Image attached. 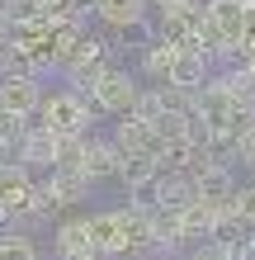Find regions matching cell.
<instances>
[{"mask_svg":"<svg viewBox=\"0 0 255 260\" xmlns=\"http://www.w3.org/2000/svg\"><path fill=\"white\" fill-rule=\"evenodd\" d=\"M33 123H43L57 137H85V133H95V109H90V100L81 90L62 85V90H52V95H43Z\"/></svg>","mask_w":255,"mask_h":260,"instance_id":"cell-1","label":"cell"},{"mask_svg":"<svg viewBox=\"0 0 255 260\" xmlns=\"http://www.w3.org/2000/svg\"><path fill=\"white\" fill-rule=\"evenodd\" d=\"M137 76H132L128 67H104L95 81H90L85 90V100H90V109L95 114H109V118H123L132 114V104H137Z\"/></svg>","mask_w":255,"mask_h":260,"instance_id":"cell-2","label":"cell"},{"mask_svg":"<svg viewBox=\"0 0 255 260\" xmlns=\"http://www.w3.org/2000/svg\"><path fill=\"white\" fill-rule=\"evenodd\" d=\"M43 95H48L43 81L28 76V71H5L0 76V114H10V118H28V123H33Z\"/></svg>","mask_w":255,"mask_h":260,"instance_id":"cell-3","label":"cell"},{"mask_svg":"<svg viewBox=\"0 0 255 260\" xmlns=\"http://www.w3.org/2000/svg\"><path fill=\"white\" fill-rule=\"evenodd\" d=\"M85 227H90V251H95V255L109 260V255H128V251H132L128 227H123V213H118V208H109V213H90Z\"/></svg>","mask_w":255,"mask_h":260,"instance_id":"cell-4","label":"cell"},{"mask_svg":"<svg viewBox=\"0 0 255 260\" xmlns=\"http://www.w3.org/2000/svg\"><path fill=\"white\" fill-rule=\"evenodd\" d=\"M236 175H232V166H199L194 171V199L208 208H232V199H236Z\"/></svg>","mask_w":255,"mask_h":260,"instance_id":"cell-5","label":"cell"},{"mask_svg":"<svg viewBox=\"0 0 255 260\" xmlns=\"http://www.w3.org/2000/svg\"><path fill=\"white\" fill-rule=\"evenodd\" d=\"M208 14L227 43H246L255 34V0H208Z\"/></svg>","mask_w":255,"mask_h":260,"instance_id":"cell-6","label":"cell"},{"mask_svg":"<svg viewBox=\"0 0 255 260\" xmlns=\"http://www.w3.org/2000/svg\"><path fill=\"white\" fill-rule=\"evenodd\" d=\"M57 142H62L57 133H48L43 123H28L24 142L14 147V161H19L28 175H33V171H52V166H57Z\"/></svg>","mask_w":255,"mask_h":260,"instance_id":"cell-7","label":"cell"},{"mask_svg":"<svg viewBox=\"0 0 255 260\" xmlns=\"http://www.w3.org/2000/svg\"><path fill=\"white\" fill-rule=\"evenodd\" d=\"M43 189H48V199H52V208H76V204H85L90 199V180H85V171H71V166H52L48 175H43Z\"/></svg>","mask_w":255,"mask_h":260,"instance_id":"cell-8","label":"cell"},{"mask_svg":"<svg viewBox=\"0 0 255 260\" xmlns=\"http://www.w3.org/2000/svg\"><path fill=\"white\" fill-rule=\"evenodd\" d=\"M118 147L109 142V137H95L90 133L85 137V151H81V171H85V180L90 185H99V180H118Z\"/></svg>","mask_w":255,"mask_h":260,"instance_id":"cell-9","label":"cell"},{"mask_svg":"<svg viewBox=\"0 0 255 260\" xmlns=\"http://www.w3.org/2000/svg\"><path fill=\"white\" fill-rule=\"evenodd\" d=\"M208 76H213V62H208L203 52H189V48H179L175 67H170V76H166V85L185 90V95H194V90H203V85H208Z\"/></svg>","mask_w":255,"mask_h":260,"instance_id":"cell-10","label":"cell"},{"mask_svg":"<svg viewBox=\"0 0 255 260\" xmlns=\"http://www.w3.org/2000/svg\"><path fill=\"white\" fill-rule=\"evenodd\" d=\"M95 19L99 24H109V28H118V34H128V28H142V19H147V0H95Z\"/></svg>","mask_w":255,"mask_h":260,"instance_id":"cell-11","label":"cell"},{"mask_svg":"<svg viewBox=\"0 0 255 260\" xmlns=\"http://www.w3.org/2000/svg\"><path fill=\"white\" fill-rule=\"evenodd\" d=\"M152 204L156 208H185V204H194V175L161 171L156 175V189H152Z\"/></svg>","mask_w":255,"mask_h":260,"instance_id":"cell-12","label":"cell"},{"mask_svg":"<svg viewBox=\"0 0 255 260\" xmlns=\"http://www.w3.org/2000/svg\"><path fill=\"white\" fill-rule=\"evenodd\" d=\"M109 142L118 147V156H132V151H156V137H152V128H147V123H137L132 114H123V118L114 123Z\"/></svg>","mask_w":255,"mask_h":260,"instance_id":"cell-13","label":"cell"},{"mask_svg":"<svg viewBox=\"0 0 255 260\" xmlns=\"http://www.w3.org/2000/svg\"><path fill=\"white\" fill-rule=\"evenodd\" d=\"M175 57H179V43H170V38L147 43V48H142V76H147L152 85H166V76H170V67H175Z\"/></svg>","mask_w":255,"mask_h":260,"instance_id":"cell-14","label":"cell"},{"mask_svg":"<svg viewBox=\"0 0 255 260\" xmlns=\"http://www.w3.org/2000/svg\"><path fill=\"white\" fill-rule=\"evenodd\" d=\"M0 260H43V246H38L33 232L5 227V232H0Z\"/></svg>","mask_w":255,"mask_h":260,"instance_id":"cell-15","label":"cell"},{"mask_svg":"<svg viewBox=\"0 0 255 260\" xmlns=\"http://www.w3.org/2000/svg\"><path fill=\"white\" fill-rule=\"evenodd\" d=\"M161 114H166V90H161V85H142L137 90V104H132V118L147 123V128H156Z\"/></svg>","mask_w":255,"mask_h":260,"instance_id":"cell-16","label":"cell"},{"mask_svg":"<svg viewBox=\"0 0 255 260\" xmlns=\"http://www.w3.org/2000/svg\"><path fill=\"white\" fill-rule=\"evenodd\" d=\"M52 246H57V251H81V246H90V227H85V218H66V222H57Z\"/></svg>","mask_w":255,"mask_h":260,"instance_id":"cell-17","label":"cell"},{"mask_svg":"<svg viewBox=\"0 0 255 260\" xmlns=\"http://www.w3.org/2000/svg\"><path fill=\"white\" fill-rule=\"evenodd\" d=\"M232 213L241 218V227H246V232H255V185H241V189H236Z\"/></svg>","mask_w":255,"mask_h":260,"instance_id":"cell-18","label":"cell"},{"mask_svg":"<svg viewBox=\"0 0 255 260\" xmlns=\"http://www.w3.org/2000/svg\"><path fill=\"white\" fill-rule=\"evenodd\" d=\"M189 260H232V255H227V246H222V241H199Z\"/></svg>","mask_w":255,"mask_h":260,"instance_id":"cell-19","label":"cell"},{"mask_svg":"<svg viewBox=\"0 0 255 260\" xmlns=\"http://www.w3.org/2000/svg\"><path fill=\"white\" fill-rule=\"evenodd\" d=\"M236 161H241V166H246V171L255 175V128H250V133L241 137V147H236Z\"/></svg>","mask_w":255,"mask_h":260,"instance_id":"cell-20","label":"cell"},{"mask_svg":"<svg viewBox=\"0 0 255 260\" xmlns=\"http://www.w3.org/2000/svg\"><path fill=\"white\" fill-rule=\"evenodd\" d=\"M10 38H14V24H10V10L0 5V52L10 48Z\"/></svg>","mask_w":255,"mask_h":260,"instance_id":"cell-21","label":"cell"},{"mask_svg":"<svg viewBox=\"0 0 255 260\" xmlns=\"http://www.w3.org/2000/svg\"><path fill=\"white\" fill-rule=\"evenodd\" d=\"M57 260H104V255H95L90 246H81V251H57Z\"/></svg>","mask_w":255,"mask_h":260,"instance_id":"cell-22","label":"cell"},{"mask_svg":"<svg viewBox=\"0 0 255 260\" xmlns=\"http://www.w3.org/2000/svg\"><path fill=\"white\" fill-rule=\"evenodd\" d=\"M147 5H152L156 14H166V10H175V5H189V0H147Z\"/></svg>","mask_w":255,"mask_h":260,"instance_id":"cell-23","label":"cell"},{"mask_svg":"<svg viewBox=\"0 0 255 260\" xmlns=\"http://www.w3.org/2000/svg\"><path fill=\"white\" fill-rule=\"evenodd\" d=\"M62 5H71V0H33V10H43V14H48V10H62Z\"/></svg>","mask_w":255,"mask_h":260,"instance_id":"cell-24","label":"cell"},{"mask_svg":"<svg viewBox=\"0 0 255 260\" xmlns=\"http://www.w3.org/2000/svg\"><path fill=\"white\" fill-rule=\"evenodd\" d=\"M81 5H95V0H81Z\"/></svg>","mask_w":255,"mask_h":260,"instance_id":"cell-25","label":"cell"},{"mask_svg":"<svg viewBox=\"0 0 255 260\" xmlns=\"http://www.w3.org/2000/svg\"><path fill=\"white\" fill-rule=\"evenodd\" d=\"M0 76H5V67H0Z\"/></svg>","mask_w":255,"mask_h":260,"instance_id":"cell-26","label":"cell"}]
</instances>
